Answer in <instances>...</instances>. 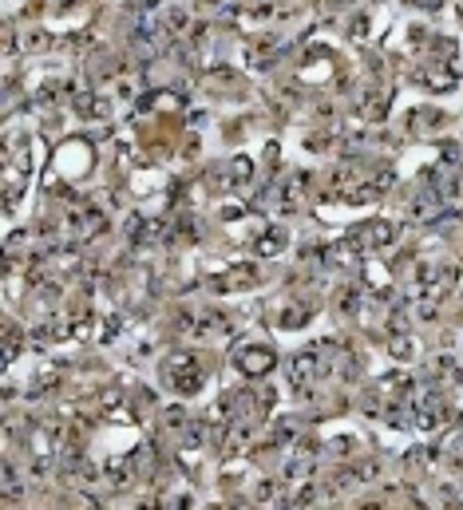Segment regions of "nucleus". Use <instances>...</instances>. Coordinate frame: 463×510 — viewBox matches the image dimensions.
Wrapping results in <instances>:
<instances>
[{"mask_svg":"<svg viewBox=\"0 0 463 510\" xmlns=\"http://www.w3.org/2000/svg\"><path fill=\"white\" fill-rule=\"evenodd\" d=\"M313 372H317V353H297L293 356V384L313 380Z\"/></svg>","mask_w":463,"mask_h":510,"instance_id":"obj_3","label":"nucleus"},{"mask_svg":"<svg viewBox=\"0 0 463 510\" xmlns=\"http://www.w3.org/2000/svg\"><path fill=\"white\" fill-rule=\"evenodd\" d=\"M250 174H254V162H250V158H234V178H238V183H245Z\"/></svg>","mask_w":463,"mask_h":510,"instance_id":"obj_6","label":"nucleus"},{"mask_svg":"<svg viewBox=\"0 0 463 510\" xmlns=\"http://www.w3.org/2000/svg\"><path fill=\"white\" fill-rule=\"evenodd\" d=\"M273 364H278V356L269 353V348H261V344H254L250 353H238V368H242L245 376H261Z\"/></svg>","mask_w":463,"mask_h":510,"instance_id":"obj_2","label":"nucleus"},{"mask_svg":"<svg viewBox=\"0 0 463 510\" xmlns=\"http://www.w3.org/2000/svg\"><path fill=\"white\" fill-rule=\"evenodd\" d=\"M392 356H396V360H408V356H412V340L396 337V340H392Z\"/></svg>","mask_w":463,"mask_h":510,"instance_id":"obj_5","label":"nucleus"},{"mask_svg":"<svg viewBox=\"0 0 463 510\" xmlns=\"http://www.w3.org/2000/svg\"><path fill=\"white\" fill-rule=\"evenodd\" d=\"M162 376L171 380V388L186 392V396H195V392L202 388V372L195 368V356H186V353L167 356V364H162Z\"/></svg>","mask_w":463,"mask_h":510,"instance_id":"obj_1","label":"nucleus"},{"mask_svg":"<svg viewBox=\"0 0 463 510\" xmlns=\"http://www.w3.org/2000/svg\"><path fill=\"white\" fill-rule=\"evenodd\" d=\"M250 281H254V269H250V265H234L230 273L218 281V285H222V289H245Z\"/></svg>","mask_w":463,"mask_h":510,"instance_id":"obj_4","label":"nucleus"}]
</instances>
